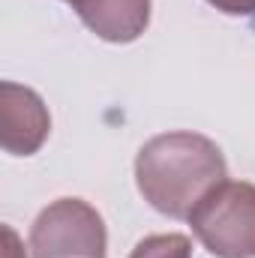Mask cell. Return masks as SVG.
Here are the masks:
<instances>
[{
	"label": "cell",
	"mask_w": 255,
	"mask_h": 258,
	"mask_svg": "<svg viewBox=\"0 0 255 258\" xmlns=\"http://www.w3.org/2000/svg\"><path fill=\"white\" fill-rule=\"evenodd\" d=\"M141 195L165 216L183 219L195 204L225 180L219 147L195 132H165L150 138L135 159Z\"/></svg>",
	"instance_id": "cell-1"
},
{
	"label": "cell",
	"mask_w": 255,
	"mask_h": 258,
	"mask_svg": "<svg viewBox=\"0 0 255 258\" xmlns=\"http://www.w3.org/2000/svg\"><path fill=\"white\" fill-rule=\"evenodd\" d=\"M195 237L219 258L255 255V186L222 180L189 213Z\"/></svg>",
	"instance_id": "cell-2"
},
{
	"label": "cell",
	"mask_w": 255,
	"mask_h": 258,
	"mask_svg": "<svg viewBox=\"0 0 255 258\" xmlns=\"http://www.w3.org/2000/svg\"><path fill=\"white\" fill-rule=\"evenodd\" d=\"M33 258H105L102 216L81 198L48 204L30 228Z\"/></svg>",
	"instance_id": "cell-3"
},
{
	"label": "cell",
	"mask_w": 255,
	"mask_h": 258,
	"mask_svg": "<svg viewBox=\"0 0 255 258\" xmlns=\"http://www.w3.org/2000/svg\"><path fill=\"white\" fill-rule=\"evenodd\" d=\"M48 129V111L33 90L18 87L12 81L0 87V141L9 153L30 156L33 150H39Z\"/></svg>",
	"instance_id": "cell-4"
},
{
	"label": "cell",
	"mask_w": 255,
	"mask_h": 258,
	"mask_svg": "<svg viewBox=\"0 0 255 258\" xmlns=\"http://www.w3.org/2000/svg\"><path fill=\"white\" fill-rule=\"evenodd\" d=\"M78 18L108 42H132L150 21V0H66Z\"/></svg>",
	"instance_id": "cell-5"
},
{
	"label": "cell",
	"mask_w": 255,
	"mask_h": 258,
	"mask_svg": "<svg viewBox=\"0 0 255 258\" xmlns=\"http://www.w3.org/2000/svg\"><path fill=\"white\" fill-rule=\"evenodd\" d=\"M129 258H192V246L183 234H153L141 240Z\"/></svg>",
	"instance_id": "cell-6"
},
{
	"label": "cell",
	"mask_w": 255,
	"mask_h": 258,
	"mask_svg": "<svg viewBox=\"0 0 255 258\" xmlns=\"http://www.w3.org/2000/svg\"><path fill=\"white\" fill-rule=\"evenodd\" d=\"M216 9L228 12V15H252L255 12V0H207Z\"/></svg>",
	"instance_id": "cell-7"
}]
</instances>
